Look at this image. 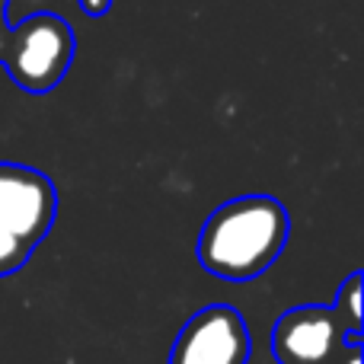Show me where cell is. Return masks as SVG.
<instances>
[{
    "instance_id": "cell-1",
    "label": "cell",
    "mask_w": 364,
    "mask_h": 364,
    "mask_svg": "<svg viewBox=\"0 0 364 364\" xmlns=\"http://www.w3.org/2000/svg\"><path fill=\"white\" fill-rule=\"evenodd\" d=\"M291 237V218L269 195H243L205 220L198 233V262L224 282H250L275 265Z\"/></svg>"
},
{
    "instance_id": "cell-2",
    "label": "cell",
    "mask_w": 364,
    "mask_h": 364,
    "mask_svg": "<svg viewBox=\"0 0 364 364\" xmlns=\"http://www.w3.org/2000/svg\"><path fill=\"white\" fill-rule=\"evenodd\" d=\"M74 58V32L55 13H36L13 29L4 61L13 83L26 93H48L64 80Z\"/></svg>"
},
{
    "instance_id": "cell-3",
    "label": "cell",
    "mask_w": 364,
    "mask_h": 364,
    "mask_svg": "<svg viewBox=\"0 0 364 364\" xmlns=\"http://www.w3.org/2000/svg\"><path fill=\"white\" fill-rule=\"evenodd\" d=\"M250 329L243 314L227 304L205 307L179 329L170 364H246Z\"/></svg>"
},
{
    "instance_id": "cell-4",
    "label": "cell",
    "mask_w": 364,
    "mask_h": 364,
    "mask_svg": "<svg viewBox=\"0 0 364 364\" xmlns=\"http://www.w3.org/2000/svg\"><path fill=\"white\" fill-rule=\"evenodd\" d=\"M58 195L48 176L16 164H0V224L23 246L36 250L51 230Z\"/></svg>"
},
{
    "instance_id": "cell-5",
    "label": "cell",
    "mask_w": 364,
    "mask_h": 364,
    "mask_svg": "<svg viewBox=\"0 0 364 364\" xmlns=\"http://www.w3.org/2000/svg\"><path fill=\"white\" fill-rule=\"evenodd\" d=\"M346 326L329 307H297L275 323L272 352L278 364H329L346 346Z\"/></svg>"
},
{
    "instance_id": "cell-6",
    "label": "cell",
    "mask_w": 364,
    "mask_h": 364,
    "mask_svg": "<svg viewBox=\"0 0 364 364\" xmlns=\"http://www.w3.org/2000/svg\"><path fill=\"white\" fill-rule=\"evenodd\" d=\"M336 314H339L342 326H348V333H361V275L355 272L339 291L336 301Z\"/></svg>"
},
{
    "instance_id": "cell-7",
    "label": "cell",
    "mask_w": 364,
    "mask_h": 364,
    "mask_svg": "<svg viewBox=\"0 0 364 364\" xmlns=\"http://www.w3.org/2000/svg\"><path fill=\"white\" fill-rule=\"evenodd\" d=\"M29 252H32L29 246H23L4 224H0V278L23 269V262L29 259Z\"/></svg>"
},
{
    "instance_id": "cell-8",
    "label": "cell",
    "mask_w": 364,
    "mask_h": 364,
    "mask_svg": "<svg viewBox=\"0 0 364 364\" xmlns=\"http://www.w3.org/2000/svg\"><path fill=\"white\" fill-rule=\"evenodd\" d=\"M80 10L87 16H102V13L112 10V0H80Z\"/></svg>"
},
{
    "instance_id": "cell-9",
    "label": "cell",
    "mask_w": 364,
    "mask_h": 364,
    "mask_svg": "<svg viewBox=\"0 0 364 364\" xmlns=\"http://www.w3.org/2000/svg\"><path fill=\"white\" fill-rule=\"evenodd\" d=\"M0 58H4V32H0Z\"/></svg>"
}]
</instances>
